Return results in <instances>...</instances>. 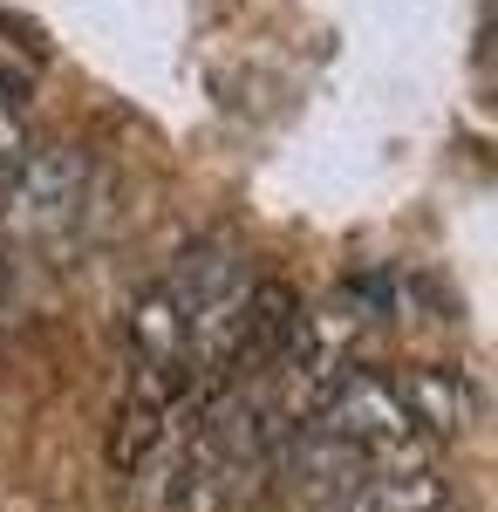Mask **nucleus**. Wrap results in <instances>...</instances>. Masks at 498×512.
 <instances>
[{"mask_svg":"<svg viewBox=\"0 0 498 512\" xmlns=\"http://www.w3.org/2000/svg\"><path fill=\"white\" fill-rule=\"evenodd\" d=\"M0 308H7V287H0Z\"/></svg>","mask_w":498,"mask_h":512,"instance_id":"20e7f679","label":"nucleus"},{"mask_svg":"<svg viewBox=\"0 0 498 512\" xmlns=\"http://www.w3.org/2000/svg\"><path fill=\"white\" fill-rule=\"evenodd\" d=\"M437 512H451V506H437Z\"/></svg>","mask_w":498,"mask_h":512,"instance_id":"39448f33","label":"nucleus"},{"mask_svg":"<svg viewBox=\"0 0 498 512\" xmlns=\"http://www.w3.org/2000/svg\"><path fill=\"white\" fill-rule=\"evenodd\" d=\"M28 144H35V130H28V96H21L14 76H0V178L21 164Z\"/></svg>","mask_w":498,"mask_h":512,"instance_id":"7ed1b4c3","label":"nucleus"},{"mask_svg":"<svg viewBox=\"0 0 498 512\" xmlns=\"http://www.w3.org/2000/svg\"><path fill=\"white\" fill-rule=\"evenodd\" d=\"M437 506H451V499H444L437 472H423V465H383L335 499V512H437Z\"/></svg>","mask_w":498,"mask_h":512,"instance_id":"f03ea898","label":"nucleus"},{"mask_svg":"<svg viewBox=\"0 0 498 512\" xmlns=\"http://www.w3.org/2000/svg\"><path fill=\"white\" fill-rule=\"evenodd\" d=\"M89 205V158L76 144H28L21 164L0 178V226L28 246H55L82 226Z\"/></svg>","mask_w":498,"mask_h":512,"instance_id":"f257e3e1","label":"nucleus"}]
</instances>
